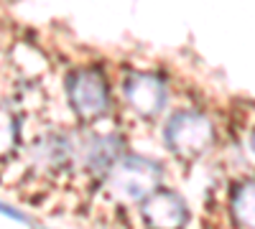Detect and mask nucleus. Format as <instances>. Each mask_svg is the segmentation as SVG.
<instances>
[{"label": "nucleus", "instance_id": "nucleus-2", "mask_svg": "<svg viewBox=\"0 0 255 229\" xmlns=\"http://www.w3.org/2000/svg\"><path fill=\"white\" fill-rule=\"evenodd\" d=\"M217 143V128L202 110H176L163 125V145L174 158L194 163Z\"/></svg>", "mask_w": 255, "mask_h": 229}, {"label": "nucleus", "instance_id": "nucleus-5", "mask_svg": "<svg viewBox=\"0 0 255 229\" xmlns=\"http://www.w3.org/2000/svg\"><path fill=\"white\" fill-rule=\"evenodd\" d=\"M123 97L140 120H156L168 105V84L153 72H130L123 81Z\"/></svg>", "mask_w": 255, "mask_h": 229}, {"label": "nucleus", "instance_id": "nucleus-6", "mask_svg": "<svg viewBox=\"0 0 255 229\" xmlns=\"http://www.w3.org/2000/svg\"><path fill=\"white\" fill-rule=\"evenodd\" d=\"M138 206L145 227H184L189 222L186 201L176 191L161 189V186L151 196H145Z\"/></svg>", "mask_w": 255, "mask_h": 229}, {"label": "nucleus", "instance_id": "nucleus-4", "mask_svg": "<svg viewBox=\"0 0 255 229\" xmlns=\"http://www.w3.org/2000/svg\"><path fill=\"white\" fill-rule=\"evenodd\" d=\"M123 155V140L113 133H72L69 171H79L92 181H102L110 165Z\"/></svg>", "mask_w": 255, "mask_h": 229}, {"label": "nucleus", "instance_id": "nucleus-7", "mask_svg": "<svg viewBox=\"0 0 255 229\" xmlns=\"http://www.w3.org/2000/svg\"><path fill=\"white\" fill-rule=\"evenodd\" d=\"M230 217L238 227H255V178L235 183L230 196Z\"/></svg>", "mask_w": 255, "mask_h": 229}, {"label": "nucleus", "instance_id": "nucleus-9", "mask_svg": "<svg viewBox=\"0 0 255 229\" xmlns=\"http://www.w3.org/2000/svg\"><path fill=\"white\" fill-rule=\"evenodd\" d=\"M0 214H5V217H10V219H15V222H28V217H26V214L15 212L13 206H8V204H3V201H0Z\"/></svg>", "mask_w": 255, "mask_h": 229}, {"label": "nucleus", "instance_id": "nucleus-3", "mask_svg": "<svg viewBox=\"0 0 255 229\" xmlns=\"http://www.w3.org/2000/svg\"><path fill=\"white\" fill-rule=\"evenodd\" d=\"M67 99L79 122L92 125L113 110L110 81L100 67H79L67 76Z\"/></svg>", "mask_w": 255, "mask_h": 229}, {"label": "nucleus", "instance_id": "nucleus-8", "mask_svg": "<svg viewBox=\"0 0 255 229\" xmlns=\"http://www.w3.org/2000/svg\"><path fill=\"white\" fill-rule=\"evenodd\" d=\"M20 145V120L8 107L0 105V165H5Z\"/></svg>", "mask_w": 255, "mask_h": 229}, {"label": "nucleus", "instance_id": "nucleus-10", "mask_svg": "<svg viewBox=\"0 0 255 229\" xmlns=\"http://www.w3.org/2000/svg\"><path fill=\"white\" fill-rule=\"evenodd\" d=\"M250 151H253V155H255V130H253V135H250Z\"/></svg>", "mask_w": 255, "mask_h": 229}, {"label": "nucleus", "instance_id": "nucleus-1", "mask_svg": "<svg viewBox=\"0 0 255 229\" xmlns=\"http://www.w3.org/2000/svg\"><path fill=\"white\" fill-rule=\"evenodd\" d=\"M163 181L161 163L145 155H120L102 176V196L115 206H135Z\"/></svg>", "mask_w": 255, "mask_h": 229}]
</instances>
